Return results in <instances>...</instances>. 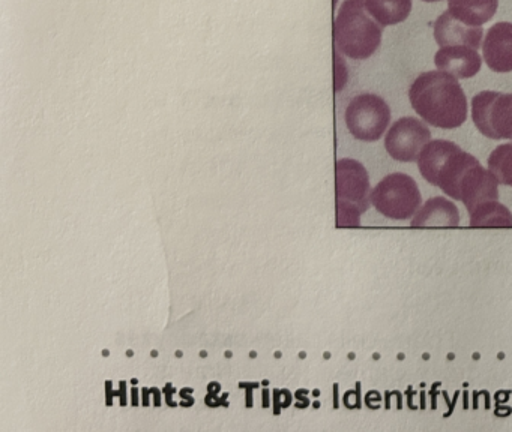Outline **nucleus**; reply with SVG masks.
<instances>
[{
  "mask_svg": "<svg viewBox=\"0 0 512 432\" xmlns=\"http://www.w3.org/2000/svg\"><path fill=\"white\" fill-rule=\"evenodd\" d=\"M410 104L428 125L454 129L467 119V99L458 78L448 72L427 71L409 89Z\"/></svg>",
  "mask_w": 512,
  "mask_h": 432,
  "instance_id": "nucleus-1",
  "label": "nucleus"
},
{
  "mask_svg": "<svg viewBox=\"0 0 512 432\" xmlns=\"http://www.w3.org/2000/svg\"><path fill=\"white\" fill-rule=\"evenodd\" d=\"M382 29L368 14L365 0H344L332 29L334 47L350 59H368L382 45Z\"/></svg>",
  "mask_w": 512,
  "mask_h": 432,
  "instance_id": "nucleus-2",
  "label": "nucleus"
},
{
  "mask_svg": "<svg viewBox=\"0 0 512 432\" xmlns=\"http://www.w3.org/2000/svg\"><path fill=\"white\" fill-rule=\"evenodd\" d=\"M478 159L448 140H431L418 158L421 176L458 200L461 182Z\"/></svg>",
  "mask_w": 512,
  "mask_h": 432,
  "instance_id": "nucleus-3",
  "label": "nucleus"
},
{
  "mask_svg": "<svg viewBox=\"0 0 512 432\" xmlns=\"http://www.w3.org/2000/svg\"><path fill=\"white\" fill-rule=\"evenodd\" d=\"M338 227H358L361 215L371 206L367 168L356 159H338L335 164Z\"/></svg>",
  "mask_w": 512,
  "mask_h": 432,
  "instance_id": "nucleus-4",
  "label": "nucleus"
},
{
  "mask_svg": "<svg viewBox=\"0 0 512 432\" xmlns=\"http://www.w3.org/2000/svg\"><path fill=\"white\" fill-rule=\"evenodd\" d=\"M371 206L395 221L413 218L422 206L418 183L406 173H391L371 189Z\"/></svg>",
  "mask_w": 512,
  "mask_h": 432,
  "instance_id": "nucleus-5",
  "label": "nucleus"
},
{
  "mask_svg": "<svg viewBox=\"0 0 512 432\" xmlns=\"http://www.w3.org/2000/svg\"><path fill=\"white\" fill-rule=\"evenodd\" d=\"M347 129L356 140H380L391 123V108L382 96L374 93H361L350 99L344 114Z\"/></svg>",
  "mask_w": 512,
  "mask_h": 432,
  "instance_id": "nucleus-6",
  "label": "nucleus"
},
{
  "mask_svg": "<svg viewBox=\"0 0 512 432\" xmlns=\"http://www.w3.org/2000/svg\"><path fill=\"white\" fill-rule=\"evenodd\" d=\"M472 119L485 137L512 141V93L479 92L472 99Z\"/></svg>",
  "mask_w": 512,
  "mask_h": 432,
  "instance_id": "nucleus-7",
  "label": "nucleus"
},
{
  "mask_svg": "<svg viewBox=\"0 0 512 432\" xmlns=\"http://www.w3.org/2000/svg\"><path fill=\"white\" fill-rule=\"evenodd\" d=\"M430 141V129L422 120L410 116L401 117L386 132L385 149L395 161L415 162Z\"/></svg>",
  "mask_w": 512,
  "mask_h": 432,
  "instance_id": "nucleus-8",
  "label": "nucleus"
},
{
  "mask_svg": "<svg viewBox=\"0 0 512 432\" xmlns=\"http://www.w3.org/2000/svg\"><path fill=\"white\" fill-rule=\"evenodd\" d=\"M482 56L491 71H512V23L500 21L487 30L482 42Z\"/></svg>",
  "mask_w": 512,
  "mask_h": 432,
  "instance_id": "nucleus-9",
  "label": "nucleus"
},
{
  "mask_svg": "<svg viewBox=\"0 0 512 432\" xmlns=\"http://www.w3.org/2000/svg\"><path fill=\"white\" fill-rule=\"evenodd\" d=\"M434 65L439 71L455 78H472L481 71L482 59L478 50L467 45L440 47L434 54Z\"/></svg>",
  "mask_w": 512,
  "mask_h": 432,
  "instance_id": "nucleus-10",
  "label": "nucleus"
},
{
  "mask_svg": "<svg viewBox=\"0 0 512 432\" xmlns=\"http://www.w3.org/2000/svg\"><path fill=\"white\" fill-rule=\"evenodd\" d=\"M484 38L482 26H467L449 11L443 12L434 23V39L439 47L467 45L478 50Z\"/></svg>",
  "mask_w": 512,
  "mask_h": 432,
  "instance_id": "nucleus-11",
  "label": "nucleus"
},
{
  "mask_svg": "<svg viewBox=\"0 0 512 432\" xmlns=\"http://www.w3.org/2000/svg\"><path fill=\"white\" fill-rule=\"evenodd\" d=\"M460 224V212L451 200L445 197H433L419 207L413 215L412 227H457Z\"/></svg>",
  "mask_w": 512,
  "mask_h": 432,
  "instance_id": "nucleus-12",
  "label": "nucleus"
},
{
  "mask_svg": "<svg viewBox=\"0 0 512 432\" xmlns=\"http://www.w3.org/2000/svg\"><path fill=\"white\" fill-rule=\"evenodd\" d=\"M499 8V0H448V11L467 26H482Z\"/></svg>",
  "mask_w": 512,
  "mask_h": 432,
  "instance_id": "nucleus-13",
  "label": "nucleus"
},
{
  "mask_svg": "<svg viewBox=\"0 0 512 432\" xmlns=\"http://www.w3.org/2000/svg\"><path fill=\"white\" fill-rule=\"evenodd\" d=\"M365 8L380 26H395L409 17L412 0H365Z\"/></svg>",
  "mask_w": 512,
  "mask_h": 432,
  "instance_id": "nucleus-14",
  "label": "nucleus"
},
{
  "mask_svg": "<svg viewBox=\"0 0 512 432\" xmlns=\"http://www.w3.org/2000/svg\"><path fill=\"white\" fill-rule=\"evenodd\" d=\"M470 227L512 228V213L499 200L485 201L470 210Z\"/></svg>",
  "mask_w": 512,
  "mask_h": 432,
  "instance_id": "nucleus-15",
  "label": "nucleus"
},
{
  "mask_svg": "<svg viewBox=\"0 0 512 432\" xmlns=\"http://www.w3.org/2000/svg\"><path fill=\"white\" fill-rule=\"evenodd\" d=\"M488 170L499 185L512 188V143L500 144L488 156Z\"/></svg>",
  "mask_w": 512,
  "mask_h": 432,
  "instance_id": "nucleus-16",
  "label": "nucleus"
},
{
  "mask_svg": "<svg viewBox=\"0 0 512 432\" xmlns=\"http://www.w3.org/2000/svg\"><path fill=\"white\" fill-rule=\"evenodd\" d=\"M334 72L335 92H340L346 86L347 78H349V69H347L343 54L337 48L334 50Z\"/></svg>",
  "mask_w": 512,
  "mask_h": 432,
  "instance_id": "nucleus-17",
  "label": "nucleus"
},
{
  "mask_svg": "<svg viewBox=\"0 0 512 432\" xmlns=\"http://www.w3.org/2000/svg\"><path fill=\"white\" fill-rule=\"evenodd\" d=\"M422 2L434 3V2H442V0H422Z\"/></svg>",
  "mask_w": 512,
  "mask_h": 432,
  "instance_id": "nucleus-18",
  "label": "nucleus"
},
{
  "mask_svg": "<svg viewBox=\"0 0 512 432\" xmlns=\"http://www.w3.org/2000/svg\"><path fill=\"white\" fill-rule=\"evenodd\" d=\"M337 6V0H334V8Z\"/></svg>",
  "mask_w": 512,
  "mask_h": 432,
  "instance_id": "nucleus-19",
  "label": "nucleus"
}]
</instances>
